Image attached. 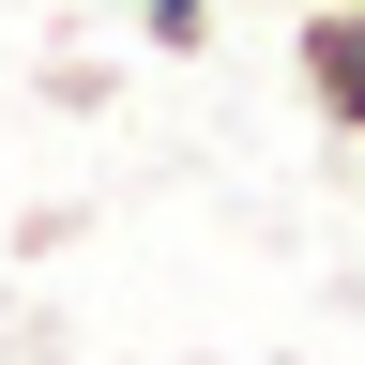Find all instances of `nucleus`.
<instances>
[{"mask_svg": "<svg viewBox=\"0 0 365 365\" xmlns=\"http://www.w3.org/2000/svg\"><path fill=\"white\" fill-rule=\"evenodd\" d=\"M213 31H228V0H137V46H153V61H198Z\"/></svg>", "mask_w": 365, "mask_h": 365, "instance_id": "nucleus-2", "label": "nucleus"}, {"mask_svg": "<svg viewBox=\"0 0 365 365\" xmlns=\"http://www.w3.org/2000/svg\"><path fill=\"white\" fill-rule=\"evenodd\" d=\"M289 91L319 107V137L365 153V0H304L289 16Z\"/></svg>", "mask_w": 365, "mask_h": 365, "instance_id": "nucleus-1", "label": "nucleus"}]
</instances>
